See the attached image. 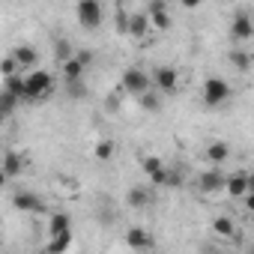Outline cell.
Segmentation results:
<instances>
[{"mask_svg": "<svg viewBox=\"0 0 254 254\" xmlns=\"http://www.w3.org/2000/svg\"><path fill=\"white\" fill-rule=\"evenodd\" d=\"M102 3L99 0H78V6H75V15H78V24L84 30H96L102 24Z\"/></svg>", "mask_w": 254, "mask_h": 254, "instance_id": "cell-4", "label": "cell"}, {"mask_svg": "<svg viewBox=\"0 0 254 254\" xmlns=\"http://www.w3.org/2000/svg\"><path fill=\"white\" fill-rule=\"evenodd\" d=\"M162 96H165L162 90H156V87H150L147 93H141V96H138V105H141L144 111H150V114H156V111L162 108Z\"/></svg>", "mask_w": 254, "mask_h": 254, "instance_id": "cell-18", "label": "cell"}, {"mask_svg": "<svg viewBox=\"0 0 254 254\" xmlns=\"http://www.w3.org/2000/svg\"><path fill=\"white\" fill-rule=\"evenodd\" d=\"M242 203H245V212L251 215V212H254V191H248V194L242 197Z\"/></svg>", "mask_w": 254, "mask_h": 254, "instance_id": "cell-31", "label": "cell"}, {"mask_svg": "<svg viewBox=\"0 0 254 254\" xmlns=\"http://www.w3.org/2000/svg\"><path fill=\"white\" fill-rule=\"evenodd\" d=\"M153 87L156 90H162V93H177L180 90V72L177 69H171V66H159L156 72H153Z\"/></svg>", "mask_w": 254, "mask_h": 254, "instance_id": "cell-5", "label": "cell"}, {"mask_svg": "<svg viewBox=\"0 0 254 254\" xmlns=\"http://www.w3.org/2000/svg\"><path fill=\"white\" fill-rule=\"evenodd\" d=\"M69 248H72V230L48 236V245H45V251H48V254H63V251H69Z\"/></svg>", "mask_w": 254, "mask_h": 254, "instance_id": "cell-17", "label": "cell"}, {"mask_svg": "<svg viewBox=\"0 0 254 254\" xmlns=\"http://www.w3.org/2000/svg\"><path fill=\"white\" fill-rule=\"evenodd\" d=\"M126 248H132V251H150V248H156V239L144 227H129V230H126Z\"/></svg>", "mask_w": 254, "mask_h": 254, "instance_id": "cell-6", "label": "cell"}, {"mask_svg": "<svg viewBox=\"0 0 254 254\" xmlns=\"http://www.w3.org/2000/svg\"><path fill=\"white\" fill-rule=\"evenodd\" d=\"M251 72H254V54H251Z\"/></svg>", "mask_w": 254, "mask_h": 254, "instance_id": "cell-35", "label": "cell"}, {"mask_svg": "<svg viewBox=\"0 0 254 254\" xmlns=\"http://www.w3.org/2000/svg\"><path fill=\"white\" fill-rule=\"evenodd\" d=\"M177 3H180V0H177Z\"/></svg>", "mask_w": 254, "mask_h": 254, "instance_id": "cell-37", "label": "cell"}, {"mask_svg": "<svg viewBox=\"0 0 254 254\" xmlns=\"http://www.w3.org/2000/svg\"><path fill=\"white\" fill-rule=\"evenodd\" d=\"M60 69H63V78H66V81H81V75H84V69H87V66L72 54L66 63H60Z\"/></svg>", "mask_w": 254, "mask_h": 254, "instance_id": "cell-21", "label": "cell"}, {"mask_svg": "<svg viewBox=\"0 0 254 254\" xmlns=\"http://www.w3.org/2000/svg\"><path fill=\"white\" fill-rule=\"evenodd\" d=\"M24 174V159L18 153H6L3 156V180H15Z\"/></svg>", "mask_w": 254, "mask_h": 254, "instance_id": "cell-15", "label": "cell"}, {"mask_svg": "<svg viewBox=\"0 0 254 254\" xmlns=\"http://www.w3.org/2000/svg\"><path fill=\"white\" fill-rule=\"evenodd\" d=\"M114 141H99L96 147H93V156H96V162H111L114 159Z\"/></svg>", "mask_w": 254, "mask_h": 254, "instance_id": "cell-24", "label": "cell"}, {"mask_svg": "<svg viewBox=\"0 0 254 254\" xmlns=\"http://www.w3.org/2000/svg\"><path fill=\"white\" fill-rule=\"evenodd\" d=\"M12 54H15V60L21 63V72H30V69L39 66V51H36L33 45H18Z\"/></svg>", "mask_w": 254, "mask_h": 254, "instance_id": "cell-12", "label": "cell"}, {"mask_svg": "<svg viewBox=\"0 0 254 254\" xmlns=\"http://www.w3.org/2000/svg\"><path fill=\"white\" fill-rule=\"evenodd\" d=\"M54 57H57V63H66V60L72 57V45H69L66 39H57V45H54Z\"/></svg>", "mask_w": 254, "mask_h": 254, "instance_id": "cell-28", "label": "cell"}, {"mask_svg": "<svg viewBox=\"0 0 254 254\" xmlns=\"http://www.w3.org/2000/svg\"><path fill=\"white\" fill-rule=\"evenodd\" d=\"M230 63H233L239 72H248V69H251V54H245V51H230Z\"/></svg>", "mask_w": 254, "mask_h": 254, "instance_id": "cell-26", "label": "cell"}, {"mask_svg": "<svg viewBox=\"0 0 254 254\" xmlns=\"http://www.w3.org/2000/svg\"><path fill=\"white\" fill-rule=\"evenodd\" d=\"M224 191H227L233 200H242V197L248 194V174H233V177H227Z\"/></svg>", "mask_w": 254, "mask_h": 254, "instance_id": "cell-13", "label": "cell"}, {"mask_svg": "<svg viewBox=\"0 0 254 254\" xmlns=\"http://www.w3.org/2000/svg\"><path fill=\"white\" fill-rule=\"evenodd\" d=\"M75 57H78V60H81L84 66H90V63H93V51H78Z\"/></svg>", "mask_w": 254, "mask_h": 254, "instance_id": "cell-32", "label": "cell"}, {"mask_svg": "<svg viewBox=\"0 0 254 254\" xmlns=\"http://www.w3.org/2000/svg\"><path fill=\"white\" fill-rule=\"evenodd\" d=\"M18 96H12V93H6V90H0V114L3 117H12L15 114V108H18Z\"/></svg>", "mask_w": 254, "mask_h": 254, "instance_id": "cell-23", "label": "cell"}, {"mask_svg": "<svg viewBox=\"0 0 254 254\" xmlns=\"http://www.w3.org/2000/svg\"><path fill=\"white\" fill-rule=\"evenodd\" d=\"M66 93H69L72 99H84V96H87L84 81H66Z\"/></svg>", "mask_w": 254, "mask_h": 254, "instance_id": "cell-29", "label": "cell"}, {"mask_svg": "<svg viewBox=\"0 0 254 254\" xmlns=\"http://www.w3.org/2000/svg\"><path fill=\"white\" fill-rule=\"evenodd\" d=\"M24 84H27V102H42V99H48L54 93L57 78L51 72H45V69L36 66V69L24 72Z\"/></svg>", "mask_w": 254, "mask_h": 254, "instance_id": "cell-1", "label": "cell"}, {"mask_svg": "<svg viewBox=\"0 0 254 254\" xmlns=\"http://www.w3.org/2000/svg\"><path fill=\"white\" fill-rule=\"evenodd\" d=\"M254 36V21L248 12H236L233 21H230V39L233 42H248Z\"/></svg>", "mask_w": 254, "mask_h": 254, "instance_id": "cell-7", "label": "cell"}, {"mask_svg": "<svg viewBox=\"0 0 254 254\" xmlns=\"http://www.w3.org/2000/svg\"><path fill=\"white\" fill-rule=\"evenodd\" d=\"M248 191H254V174H248Z\"/></svg>", "mask_w": 254, "mask_h": 254, "instance_id": "cell-34", "label": "cell"}, {"mask_svg": "<svg viewBox=\"0 0 254 254\" xmlns=\"http://www.w3.org/2000/svg\"><path fill=\"white\" fill-rule=\"evenodd\" d=\"M12 203L21 209V212H42V197L39 194H33V191H18L15 197H12Z\"/></svg>", "mask_w": 254, "mask_h": 254, "instance_id": "cell-14", "label": "cell"}, {"mask_svg": "<svg viewBox=\"0 0 254 254\" xmlns=\"http://www.w3.org/2000/svg\"><path fill=\"white\" fill-rule=\"evenodd\" d=\"M227 159H230V147L224 141H215V144L206 147V162L209 165H224Z\"/></svg>", "mask_w": 254, "mask_h": 254, "instance_id": "cell-19", "label": "cell"}, {"mask_svg": "<svg viewBox=\"0 0 254 254\" xmlns=\"http://www.w3.org/2000/svg\"><path fill=\"white\" fill-rule=\"evenodd\" d=\"M251 224H254V212H251Z\"/></svg>", "mask_w": 254, "mask_h": 254, "instance_id": "cell-36", "label": "cell"}, {"mask_svg": "<svg viewBox=\"0 0 254 254\" xmlns=\"http://www.w3.org/2000/svg\"><path fill=\"white\" fill-rule=\"evenodd\" d=\"M129 21H132V12H126V9H117V15H114L117 33H123V36H129Z\"/></svg>", "mask_w": 254, "mask_h": 254, "instance_id": "cell-25", "label": "cell"}, {"mask_svg": "<svg viewBox=\"0 0 254 254\" xmlns=\"http://www.w3.org/2000/svg\"><path fill=\"white\" fill-rule=\"evenodd\" d=\"M126 203L132 209H147L153 203V191L147 186H135V189H129V194H126Z\"/></svg>", "mask_w": 254, "mask_h": 254, "instance_id": "cell-10", "label": "cell"}, {"mask_svg": "<svg viewBox=\"0 0 254 254\" xmlns=\"http://www.w3.org/2000/svg\"><path fill=\"white\" fill-rule=\"evenodd\" d=\"M200 96H203V105H206V108H221V105L230 102L233 90H230V84H227L224 78H206Z\"/></svg>", "mask_w": 254, "mask_h": 254, "instance_id": "cell-2", "label": "cell"}, {"mask_svg": "<svg viewBox=\"0 0 254 254\" xmlns=\"http://www.w3.org/2000/svg\"><path fill=\"white\" fill-rule=\"evenodd\" d=\"M180 186H183V174L168 168V177H165V189H180Z\"/></svg>", "mask_w": 254, "mask_h": 254, "instance_id": "cell-30", "label": "cell"}, {"mask_svg": "<svg viewBox=\"0 0 254 254\" xmlns=\"http://www.w3.org/2000/svg\"><path fill=\"white\" fill-rule=\"evenodd\" d=\"M224 183H227V177L218 171V165H212L209 171H203V174L197 177V189H200L203 194H215V191H221Z\"/></svg>", "mask_w": 254, "mask_h": 254, "instance_id": "cell-8", "label": "cell"}, {"mask_svg": "<svg viewBox=\"0 0 254 254\" xmlns=\"http://www.w3.org/2000/svg\"><path fill=\"white\" fill-rule=\"evenodd\" d=\"M66 230H72V218H69L66 212H51V215H48V236L66 233Z\"/></svg>", "mask_w": 254, "mask_h": 254, "instance_id": "cell-20", "label": "cell"}, {"mask_svg": "<svg viewBox=\"0 0 254 254\" xmlns=\"http://www.w3.org/2000/svg\"><path fill=\"white\" fill-rule=\"evenodd\" d=\"M147 15H150V24H153L156 33H165L171 27V15L165 9V0H153V3L147 6Z\"/></svg>", "mask_w": 254, "mask_h": 254, "instance_id": "cell-9", "label": "cell"}, {"mask_svg": "<svg viewBox=\"0 0 254 254\" xmlns=\"http://www.w3.org/2000/svg\"><path fill=\"white\" fill-rule=\"evenodd\" d=\"M0 72H3V78H9V75H18V72H21V63L15 60V54H9L3 63H0Z\"/></svg>", "mask_w": 254, "mask_h": 254, "instance_id": "cell-27", "label": "cell"}, {"mask_svg": "<svg viewBox=\"0 0 254 254\" xmlns=\"http://www.w3.org/2000/svg\"><path fill=\"white\" fill-rule=\"evenodd\" d=\"M180 6H186V9H197V6H200V0H180Z\"/></svg>", "mask_w": 254, "mask_h": 254, "instance_id": "cell-33", "label": "cell"}, {"mask_svg": "<svg viewBox=\"0 0 254 254\" xmlns=\"http://www.w3.org/2000/svg\"><path fill=\"white\" fill-rule=\"evenodd\" d=\"M120 87L126 93H132V96H141V93H147L153 87V75L144 72L141 66H129V69L123 72V78H120Z\"/></svg>", "mask_w": 254, "mask_h": 254, "instance_id": "cell-3", "label": "cell"}, {"mask_svg": "<svg viewBox=\"0 0 254 254\" xmlns=\"http://www.w3.org/2000/svg\"><path fill=\"white\" fill-rule=\"evenodd\" d=\"M153 24H150V15L147 12H132V21H129V36L132 39H144L150 36Z\"/></svg>", "mask_w": 254, "mask_h": 254, "instance_id": "cell-11", "label": "cell"}, {"mask_svg": "<svg viewBox=\"0 0 254 254\" xmlns=\"http://www.w3.org/2000/svg\"><path fill=\"white\" fill-rule=\"evenodd\" d=\"M212 233L221 236V239H233V236H236L233 218H230V215H215V218H212Z\"/></svg>", "mask_w": 254, "mask_h": 254, "instance_id": "cell-16", "label": "cell"}, {"mask_svg": "<svg viewBox=\"0 0 254 254\" xmlns=\"http://www.w3.org/2000/svg\"><path fill=\"white\" fill-rule=\"evenodd\" d=\"M141 171H144L147 177H156L159 171H165V162H162V156H156V153L144 156V159H141Z\"/></svg>", "mask_w": 254, "mask_h": 254, "instance_id": "cell-22", "label": "cell"}]
</instances>
